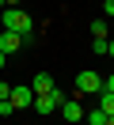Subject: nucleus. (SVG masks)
I'll list each match as a JSON object with an SVG mask.
<instances>
[{"label":"nucleus","instance_id":"9","mask_svg":"<svg viewBox=\"0 0 114 125\" xmlns=\"http://www.w3.org/2000/svg\"><path fill=\"white\" fill-rule=\"evenodd\" d=\"M88 121H91V125H106V114H103V110L95 106V110H91V114H88Z\"/></svg>","mask_w":114,"mask_h":125},{"label":"nucleus","instance_id":"17","mask_svg":"<svg viewBox=\"0 0 114 125\" xmlns=\"http://www.w3.org/2000/svg\"><path fill=\"white\" fill-rule=\"evenodd\" d=\"M4 64H8V53H0V72H4Z\"/></svg>","mask_w":114,"mask_h":125},{"label":"nucleus","instance_id":"5","mask_svg":"<svg viewBox=\"0 0 114 125\" xmlns=\"http://www.w3.org/2000/svg\"><path fill=\"white\" fill-rule=\"evenodd\" d=\"M30 102H34V91L30 87H12V106L15 110H27Z\"/></svg>","mask_w":114,"mask_h":125},{"label":"nucleus","instance_id":"12","mask_svg":"<svg viewBox=\"0 0 114 125\" xmlns=\"http://www.w3.org/2000/svg\"><path fill=\"white\" fill-rule=\"evenodd\" d=\"M0 99H12V83L8 80H0Z\"/></svg>","mask_w":114,"mask_h":125},{"label":"nucleus","instance_id":"15","mask_svg":"<svg viewBox=\"0 0 114 125\" xmlns=\"http://www.w3.org/2000/svg\"><path fill=\"white\" fill-rule=\"evenodd\" d=\"M4 8H19V0H4Z\"/></svg>","mask_w":114,"mask_h":125},{"label":"nucleus","instance_id":"14","mask_svg":"<svg viewBox=\"0 0 114 125\" xmlns=\"http://www.w3.org/2000/svg\"><path fill=\"white\" fill-rule=\"evenodd\" d=\"M103 91H114V76H106V80H103Z\"/></svg>","mask_w":114,"mask_h":125},{"label":"nucleus","instance_id":"2","mask_svg":"<svg viewBox=\"0 0 114 125\" xmlns=\"http://www.w3.org/2000/svg\"><path fill=\"white\" fill-rule=\"evenodd\" d=\"M103 91V76L99 72H80L76 76V95H99Z\"/></svg>","mask_w":114,"mask_h":125},{"label":"nucleus","instance_id":"8","mask_svg":"<svg viewBox=\"0 0 114 125\" xmlns=\"http://www.w3.org/2000/svg\"><path fill=\"white\" fill-rule=\"evenodd\" d=\"M91 38H106V19H91Z\"/></svg>","mask_w":114,"mask_h":125},{"label":"nucleus","instance_id":"3","mask_svg":"<svg viewBox=\"0 0 114 125\" xmlns=\"http://www.w3.org/2000/svg\"><path fill=\"white\" fill-rule=\"evenodd\" d=\"M61 117H65V121H84L80 99H65V102H61Z\"/></svg>","mask_w":114,"mask_h":125},{"label":"nucleus","instance_id":"4","mask_svg":"<svg viewBox=\"0 0 114 125\" xmlns=\"http://www.w3.org/2000/svg\"><path fill=\"white\" fill-rule=\"evenodd\" d=\"M53 87H57V83H53V76H50V72H38V76L30 80V91H34V95H50Z\"/></svg>","mask_w":114,"mask_h":125},{"label":"nucleus","instance_id":"19","mask_svg":"<svg viewBox=\"0 0 114 125\" xmlns=\"http://www.w3.org/2000/svg\"><path fill=\"white\" fill-rule=\"evenodd\" d=\"M0 8H4V0H0Z\"/></svg>","mask_w":114,"mask_h":125},{"label":"nucleus","instance_id":"10","mask_svg":"<svg viewBox=\"0 0 114 125\" xmlns=\"http://www.w3.org/2000/svg\"><path fill=\"white\" fill-rule=\"evenodd\" d=\"M15 114V106H12V99H0V117H12Z\"/></svg>","mask_w":114,"mask_h":125},{"label":"nucleus","instance_id":"11","mask_svg":"<svg viewBox=\"0 0 114 125\" xmlns=\"http://www.w3.org/2000/svg\"><path fill=\"white\" fill-rule=\"evenodd\" d=\"M91 49L95 53H106V38H91Z\"/></svg>","mask_w":114,"mask_h":125},{"label":"nucleus","instance_id":"18","mask_svg":"<svg viewBox=\"0 0 114 125\" xmlns=\"http://www.w3.org/2000/svg\"><path fill=\"white\" fill-rule=\"evenodd\" d=\"M106 125H114V114H110V117H106Z\"/></svg>","mask_w":114,"mask_h":125},{"label":"nucleus","instance_id":"13","mask_svg":"<svg viewBox=\"0 0 114 125\" xmlns=\"http://www.w3.org/2000/svg\"><path fill=\"white\" fill-rule=\"evenodd\" d=\"M103 15H106V19H114V0H103Z\"/></svg>","mask_w":114,"mask_h":125},{"label":"nucleus","instance_id":"16","mask_svg":"<svg viewBox=\"0 0 114 125\" xmlns=\"http://www.w3.org/2000/svg\"><path fill=\"white\" fill-rule=\"evenodd\" d=\"M106 53H110V57H114V42H110V38H106Z\"/></svg>","mask_w":114,"mask_h":125},{"label":"nucleus","instance_id":"6","mask_svg":"<svg viewBox=\"0 0 114 125\" xmlns=\"http://www.w3.org/2000/svg\"><path fill=\"white\" fill-rule=\"evenodd\" d=\"M19 46H23V38L15 31H0V53H15Z\"/></svg>","mask_w":114,"mask_h":125},{"label":"nucleus","instance_id":"7","mask_svg":"<svg viewBox=\"0 0 114 125\" xmlns=\"http://www.w3.org/2000/svg\"><path fill=\"white\" fill-rule=\"evenodd\" d=\"M99 110H103L106 117L114 114V91H99Z\"/></svg>","mask_w":114,"mask_h":125},{"label":"nucleus","instance_id":"1","mask_svg":"<svg viewBox=\"0 0 114 125\" xmlns=\"http://www.w3.org/2000/svg\"><path fill=\"white\" fill-rule=\"evenodd\" d=\"M0 31H15L23 42L30 38V31H34V23H30V15L23 8H4V15H0Z\"/></svg>","mask_w":114,"mask_h":125}]
</instances>
